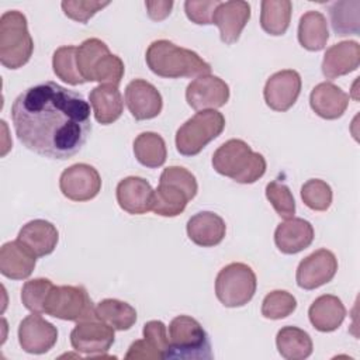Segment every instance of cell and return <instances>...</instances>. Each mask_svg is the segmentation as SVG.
<instances>
[{
	"label": "cell",
	"instance_id": "obj_16",
	"mask_svg": "<svg viewBox=\"0 0 360 360\" xmlns=\"http://www.w3.org/2000/svg\"><path fill=\"white\" fill-rule=\"evenodd\" d=\"M125 104L136 121H143L160 114L163 100L152 83L143 79H135L125 87Z\"/></svg>",
	"mask_w": 360,
	"mask_h": 360
},
{
	"label": "cell",
	"instance_id": "obj_2",
	"mask_svg": "<svg viewBox=\"0 0 360 360\" xmlns=\"http://www.w3.org/2000/svg\"><path fill=\"white\" fill-rule=\"evenodd\" d=\"M145 59L155 75L166 79L198 77L211 73V65L197 52L181 48L169 39L153 41L146 49Z\"/></svg>",
	"mask_w": 360,
	"mask_h": 360
},
{
	"label": "cell",
	"instance_id": "obj_11",
	"mask_svg": "<svg viewBox=\"0 0 360 360\" xmlns=\"http://www.w3.org/2000/svg\"><path fill=\"white\" fill-rule=\"evenodd\" d=\"M59 188L72 201H89L100 193L101 177L91 165L75 163L62 172Z\"/></svg>",
	"mask_w": 360,
	"mask_h": 360
},
{
	"label": "cell",
	"instance_id": "obj_41",
	"mask_svg": "<svg viewBox=\"0 0 360 360\" xmlns=\"http://www.w3.org/2000/svg\"><path fill=\"white\" fill-rule=\"evenodd\" d=\"M143 339L155 350L159 359H167L170 343L166 325L162 321H149L143 325Z\"/></svg>",
	"mask_w": 360,
	"mask_h": 360
},
{
	"label": "cell",
	"instance_id": "obj_26",
	"mask_svg": "<svg viewBox=\"0 0 360 360\" xmlns=\"http://www.w3.org/2000/svg\"><path fill=\"white\" fill-rule=\"evenodd\" d=\"M89 101L96 121L103 125L115 122L124 110L122 96L114 84H98L90 91Z\"/></svg>",
	"mask_w": 360,
	"mask_h": 360
},
{
	"label": "cell",
	"instance_id": "obj_6",
	"mask_svg": "<svg viewBox=\"0 0 360 360\" xmlns=\"http://www.w3.org/2000/svg\"><path fill=\"white\" fill-rule=\"evenodd\" d=\"M170 350L167 359L211 360V343L201 323L188 315H179L169 323Z\"/></svg>",
	"mask_w": 360,
	"mask_h": 360
},
{
	"label": "cell",
	"instance_id": "obj_5",
	"mask_svg": "<svg viewBox=\"0 0 360 360\" xmlns=\"http://www.w3.org/2000/svg\"><path fill=\"white\" fill-rule=\"evenodd\" d=\"M34 41L27 17L18 10H8L0 17V62L7 69H20L31 58Z\"/></svg>",
	"mask_w": 360,
	"mask_h": 360
},
{
	"label": "cell",
	"instance_id": "obj_40",
	"mask_svg": "<svg viewBox=\"0 0 360 360\" xmlns=\"http://www.w3.org/2000/svg\"><path fill=\"white\" fill-rule=\"evenodd\" d=\"M159 181H165V183H170L177 186L179 188H181L188 200H193L197 195L198 191V184L197 180L194 177V174L191 172H188L187 169L181 167V166H169L166 167L162 174Z\"/></svg>",
	"mask_w": 360,
	"mask_h": 360
},
{
	"label": "cell",
	"instance_id": "obj_8",
	"mask_svg": "<svg viewBox=\"0 0 360 360\" xmlns=\"http://www.w3.org/2000/svg\"><path fill=\"white\" fill-rule=\"evenodd\" d=\"M257 287L256 274L250 266L235 262L219 270L215 278V295L228 308L246 305Z\"/></svg>",
	"mask_w": 360,
	"mask_h": 360
},
{
	"label": "cell",
	"instance_id": "obj_15",
	"mask_svg": "<svg viewBox=\"0 0 360 360\" xmlns=\"http://www.w3.org/2000/svg\"><path fill=\"white\" fill-rule=\"evenodd\" d=\"M58 342V329L55 325L32 314L25 316L18 325V343L21 349L31 354H44Z\"/></svg>",
	"mask_w": 360,
	"mask_h": 360
},
{
	"label": "cell",
	"instance_id": "obj_25",
	"mask_svg": "<svg viewBox=\"0 0 360 360\" xmlns=\"http://www.w3.org/2000/svg\"><path fill=\"white\" fill-rule=\"evenodd\" d=\"M309 322L319 332H333L345 321L346 308L342 300L332 294L318 297L308 309Z\"/></svg>",
	"mask_w": 360,
	"mask_h": 360
},
{
	"label": "cell",
	"instance_id": "obj_24",
	"mask_svg": "<svg viewBox=\"0 0 360 360\" xmlns=\"http://www.w3.org/2000/svg\"><path fill=\"white\" fill-rule=\"evenodd\" d=\"M17 240L27 246L37 257L51 255L59 240L56 226L45 219H32L22 225Z\"/></svg>",
	"mask_w": 360,
	"mask_h": 360
},
{
	"label": "cell",
	"instance_id": "obj_3",
	"mask_svg": "<svg viewBox=\"0 0 360 360\" xmlns=\"http://www.w3.org/2000/svg\"><path fill=\"white\" fill-rule=\"evenodd\" d=\"M212 167L217 173L240 184H252L266 173L267 163L262 153L253 152L242 139L224 142L212 155Z\"/></svg>",
	"mask_w": 360,
	"mask_h": 360
},
{
	"label": "cell",
	"instance_id": "obj_28",
	"mask_svg": "<svg viewBox=\"0 0 360 360\" xmlns=\"http://www.w3.org/2000/svg\"><path fill=\"white\" fill-rule=\"evenodd\" d=\"M276 346L281 357L287 360H304L314 350L311 336L297 326L281 328L276 336Z\"/></svg>",
	"mask_w": 360,
	"mask_h": 360
},
{
	"label": "cell",
	"instance_id": "obj_4",
	"mask_svg": "<svg viewBox=\"0 0 360 360\" xmlns=\"http://www.w3.org/2000/svg\"><path fill=\"white\" fill-rule=\"evenodd\" d=\"M76 62L84 82L118 86L124 77V62L98 38L84 39L77 46Z\"/></svg>",
	"mask_w": 360,
	"mask_h": 360
},
{
	"label": "cell",
	"instance_id": "obj_13",
	"mask_svg": "<svg viewBox=\"0 0 360 360\" xmlns=\"http://www.w3.org/2000/svg\"><path fill=\"white\" fill-rule=\"evenodd\" d=\"M186 100L195 111L215 110L228 103L229 86L218 76L202 75L188 83Z\"/></svg>",
	"mask_w": 360,
	"mask_h": 360
},
{
	"label": "cell",
	"instance_id": "obj_14",
	"mask_svg": "<svg viewBox=\"0 0 360 360\" xmlns=\"http://www.w3.org/2000/svg\"><path fill=\"white\" fill-rule=\"evenodd\" d=\"M301 76L297 70L284 69L271 75L263 90L266 104L274 111L290 110L301 93Z\"/></svg>",
	"mask_w": 360,
	"mask_h": 360
},
{
	"label": "cell",
	"instance_id": "obj_22",
	"mask_svg": "<svg viewBox=\"0 0 360 360\" xmlns=\"http://www.w3.org/2000/svg\"><path fill=\"white\" fill-rule=\"evenodd\" d=\"M187 236L190 240L202 248L219 245L226 233L225 221L215 212L201 211L187 221Z\"/></svg>",
	"mask_w": 360,
	"mask_h": 360
},
{
	"label": "cell",
	"instance_id": "obj_34",
	"mask_svg": "<svg viewBox=\"0 0 360 360\" xmlns=\"http://www.w3.org/2000/svg\"><path fill=\"white\" fill-rule=\"evenodd\" d=\"M76 52H77V46L65 45V46L58 48L52 56L53 73L60 80H63L65 83L72 84V86L86 83L77 69Z\"/></svg>",
	"mask_w": 360,
	"mask_h": 360
},
{
	"label": "cell",
	"instance_id": "obj_44",
	"mask_svg": "<svg viewBox=\"0 0 360 360\" xmlns=\"http://www.w3.org/2000/svg\"><path fill=\"white\" fill-rule=\"evenodd\" d=\"M145 6L148 8V15L153 21H162L170 14L173 1H145Z\"/></svg>",
	"mask_w": 360,
	"mask_h": 360
},
{
	"label": "cell",
	"instance_id": "obj_33",
	"mask_svg": "<svg viewBox=\"0 0 360 360\" xmlns=\"http://www.w3.org/2000/svg\"><path fill=\"white\" fill-rule=\"evenodd\" d=\"M188 201L187 194L181 188L170 183L159 181L153 193L152 211L160 217H177L186 210Z\"/></svg>",
	"mask_w": 360,
	"mask_h": 360
},
{
	"label": "cell",
	"instance_id": "obj_42",
	"mask_svg": "<svg viewBox=\"0 0 360 360\" xmlns=\"http://www.w3.org/2000/svg\"><path fill=\"white\" fill-rule=\"evenodd\" d=\"M219 0H187L184 3V11L190 21L198 25L212 24V15L218 7Z\"/></svg>",
	"mask_w": 360,
	"mask_h": 360
},
{
	"label": "cell",
	"instance_id": "obj_38",
	"mask_svg": "<svg viewBox=\"0 0 360 360\" xmlns=\"http://www.w3.org/2000/svg\"><path fill=\"white\" fill-rule=\"evenodd\" d=\"M266 197L273 205L274 211L284 219L292 218L295 214V200L290 188L277 180L270 181L266 186Z\"/></svg>",
	"mask_w": 360,
	"mask_h": 360
},
{
	"label": "cell",
	"instance_id": "obj_35",
	"mask_svg": "<svg viewBox=\"0 0 360 360\" xmlns=\"http://www.w3.org/2000/svg\"><path fill=\"white\" fill-rule=\"evenodd\" d=\"M52 287L53 283L49 278L39 277L25 281L21 288V301L24 307L32 314H44L45 301Z\"/></svg>",
	"mask_w": 360,
	"mask_h": 360
},
{
	"label": "cell",
	"instance_id": "obj_9",
	"mask_svg": "<svg viewBox=\"0 0 360 360\" xmlns=\"http://www.w3.org/2000/svg\"><path fill=\"white\" fill-rule=\"evenodd\" d=\"M44 314L72 322L97 318L96 305L83 285H53L45 301Z\"/></svg>",
	"mask_w": 360,
	"mask_h": 360
},
{
	"label": "cell",
	"instance_id": "obj_39",
	"mask_svg": "<svg viewBox=\"0 0 360 360\" xmlns=\"http://www.w3.org/2000/svg\"><path fill=\"white\" fill-rule=\"evenodd\" d=\"M110 1H93V0H65L60 7L66 17L86 24L97 11L107 7Z\"/></svg>",
	"mask_w": 360,
	"mask_h": 360
},
{
	"label": "cell",
	"instance_id": "obj_32",
	"mask_svg": "<svg viewBox=\"0 0 360 360\" xmlns=\"http://www.w3.org/2000/svg\"><path fill=\"white\" fill-rule=\"evenodd\" d=\"M96 315L115 330H128L136 322V311L132 305L117 298L101 300L96 305Z\"/></svg>",
	"mask_w": 360,
	"mask_h": 360
},
{
	"label": "cell",
	"instance_id": "obj_37",
	"mask_svg": "<svg viewBox=\"0 0 360 360\" xmlns=\"http://www.w3.org/2000/svg\"><path fill=\"white\" fill-rule=\"evenodd\" d=\"M301 198L304 204L314 211H326L333 198L330 186L321 179H309L301 187Z\"/></svg>",
	"mask_w": 360,
	"mask_h": 360
},
{
	"label": "cell",
	"instance_id": "obj_17",
	"mask_svg": "<svg viewBox=\"0 0 360 360\" xmlns=\"http://www.w3.org/2000/svg\"><path fill=\"white\" fill-rule=\"evenodd\" d=\"M249 20L250 4L242 0L221 1L212 15V24L218 27L221 41L226 45L238 42L242 30Z\"/></svg>",
	"mask_w": 360,
	"mask_h": 360
},
{
	"label": "cell",
	"instance_id": "obj_7",
	"mask_svg": "<svg viewBox=\"0 0 360 360\" xmlns=\"http://www.w3.org/2000/svg\"><path fill=\"white\" fill-rule=\"evenodd\" d=\"M225 128V117L217 110L197 111L176 132V149L183 156L198 155Z\"/></svg>",
	"mask_w": 360,
	"mask_h": 360
},
{
	"label": "cell",
	"instance_id": "obj_12",
	"mask_svg": "<svg viewBox=\"0 0 360 360\" xmlns=\"http://www.w3.org/2000/svg\"><path fill=\"white\" fill-rule=\"evenodd\" d=\"M338 271V259L333 252L328 249H318L297 267L295 281L304 290H315L329 283Z\"/></svg>",
	"mask_w": 360,
	"mask_h": 360
},
{
	"label": "cell",
	"instance_id": "obj_10",
	"mask_svg": "<svg viewBox=\"0 0 360 360\" xmlns=\"http://www.w3.org/2000/svg\"><path fill=\"white\" fill-rule=\"evenodd\" d=\"M114 328L98 318L76 322L70 332V345L76 352L89 356H104L115 340Z\"/></svg>",
	"mask_w": 360,
	"mask_h": 360
},
{
	"label": "cell",
	"instance_id": "obj_30",
	"mask_svg": "<svg viewBox=\"0 0 360 360\" xmlns=\"http://www.w3.org/2000/svg\"><path fill=\"white\" fill-rule=\"evenodd\" d=\"M134 155L142 166L149 169L160 167L167 158L165 139L156 132H142L134 141Z\"/></svg>",
	"mask_w": 360,
	"mask_h": 360
},
{
	"label": "cell",
	"instance_id": "obj_19",
	"mask_svg": "<svg viewBox=\"0 0 360 360\" xmlns=\"http://www.w3.org/2000/svg\"><path fill=\"white\" fill-rule=\"evenodd\" d=\"M315 232L309 221L292 217L278 224L274 231V243L281 253L295 255L307 249L314 240Z\"/></svg>",
	"mask_w": 360,
	"mask_h": 360
},
{
	"label": "cell",
	"instance_id": "obj_43",
	"mask_svg": "<svg viewBox=\"0 0 360 360\" xmlns=\"http://www.w3.org/2000/svg\"><path fill=\"white\" fill-rule=\"evenodd\" d=\"M125 359H159V356L155 353V350L145 342V339L135 340L125 354Z\"/></svg>",
	"mask_w": 360,
	"mask_h": 360
},
{
	"label": "cell",
	"instance_id": "obj_23",
	"mask_svg": "<svg viewBox=\"0 0 360 360\" xmlns=\"http://www.w3.org/2000/svg\"><path fill=\"white\" fill-rule=\"evenodd\" d=\"M35 263L37 256L17 239L6 242L0 249V273L7 278H28Z\"/></svg>",
	"mask_w": 360,
	"mask_h": 360
},
{
	"label": "cell",
	"instance_id": "obj_31",
	"mask_svg": "<svg viewBox=\"0 0 360 360\" xmlns=\"http://www.w3.org/2000/svg\"><path fill=\"white\" fill-rule=\"evenodd\" d=\"M330 25L336 35H357L360 32V1L340 0L329 6Z\"/></svg>",
	"mask_w": 360,
	"mask_h": 360
},
{
	"label": "cell",
	"instance_id": "obj_18",
	"mask_svg": "<svg viewBox=\"0 0 360 360\" xmlns=\"http://www.w3.org/2000/svg\"><path fill=\"white\" fill-rule=\"evenodd\" d=\"M155 190L142 177L128 176L122 179L115 190L117 202L128 214L142 215L152 210Z\"/></svg>",
	"mask_w": 360,
	"mask_h": 360
},
{
	"label": "cell",
	"instance_id": "obj_21",
	"mask_svg": "<svg viewBox=\"0 0 360 360\" xmlns=\"http://www.w3.org/2000/svg\"><path fill=\"white\" fill-rule=\"evenodd\" d=\"M349 94L336 84L322 82L312 89L309 94V105L321 118L338 120L345 114L349 105Z\"/></svg>",
	"mask_w": 360,
	"mask_h": 360
},
{
	"label": "cell",
	"instance_id": "obj_20",
	"mask_svg": "<svg viewBox=\"0 0 360 360\" xmlns=\"http://www.w3.org/2000/svg\"><path fill=\"white\" fill-rule=\"evenodd\" d=\"M360 65V45L357 41H342L329 46L323 55L322 73L326 79H336L354 72Z\"/></svg>",
	"mask_w": 360,
	"mask_h": 360
},
{
	"label": "cell",
	"instance_id": "obj_27",
	"mask_svg": "<svg viewBox=\"0 0 360 360\" xmlns=\"http://www.w3.org/2000/svg\"><path fill=\"white\" fill-rule=\"evenodd\" d=\"M298 41L308 51H321L329 39V30L325 15L321 11L309 10L304 13L298 22Z\"/></svg>",
	"mask_w": 360,
	"mask_h": 360
},
{
	"label": "cell",
	"instance_id": "obj_1",
	"mask_svg": "<svg viewBox=\"0 0 360 360\" xmlns=\"http://www.w3.org/2000/svg\"><path fill=\"white\" fill-rule=\"evenodd\" d=\"M18 141L49 159L65 160L82 150L91 132L90 104L55 82L25 89L11 104Z\"/></svg>",
	"mask_w": 360,
	"mask_h": 360
},
{
	"label": "cell",
	"instance_id": "obj_36",
	"mask_svg": "<svg viewBox=\"0 0 360 360\" xmlns=\"http://www.w3.org/2000/svg\"><path fill=\"white\" fill-rule=\"evenodd\" d=\"M297 308L295 297L284 290L269 292L262 302V315L267 319H283Z\"/></svg>",
	"mask_w": 360,
	"mask_h": 360
},
{
	"label": "cell",
	"instance_id": "obj_29",
	"mask_svg": "<svg viewBox=\"0 0 360 360\" xmlns=\"http://www.w3.org/2000/svg\"><path fill=\"white\" fill-rule=\"evenodd\" d=\"M292 3L290 0H263L260 3V25L263 31L278 37L285 34L291 21Z\"/></svg>",
	"mask_w": 360,
	"mask_h": 360
}]
</instances>
